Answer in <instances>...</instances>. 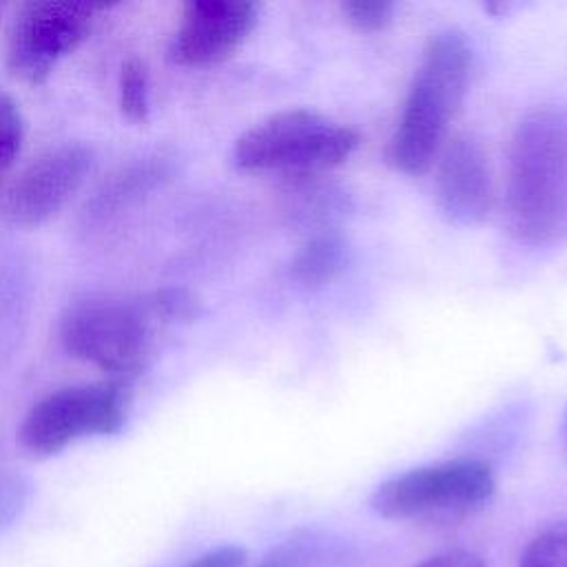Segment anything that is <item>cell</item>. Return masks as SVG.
<instances>
[{
  "mask_svg": "<svg viewBox=\"0 0 567 567\" xmlns=\"http://www.w3.org/2000/svg\"><path fill=\"white\" fill-rule=\"evenodd\" d=\"M0 20H2V4H0Z\"/></svg>",
  "mask_w": 567,
  "mask_h": 567,
  "instance_id": "44dd1931",
  "label": "cell"
},
{
  "mask_svg": "<svg viewBox=\"0 0 567 567\" xmlns=\"http://www.w3.org/2000/svg\"><path fill=\"white\" fill-rule=\"evenodd\" d=\"M414 567H485L483 560L465 549H447L421 560Z\"/></svg>",
  "mask_w": 567,
  "mask_h": 567,
  "instance_id": "d6986e66",
  "label": "cell"
},
{
  "mask_svg": "<svg viewBox=\"0 0 567 567\" xmlns=\"http://www.w3.org/2000/svg\"><path fill=\"white\" fill-rule=\"evenodd\" d=\"M24 503V483L16 474L0 472V527L7 525Z\"/></svg>",
  "mask_w": 567,
  "mask_h": 567,
  "instance_id": "ac0fdd59",
  "label": "cell"
},
{
  "mask_svg": "<svg viewBox=\"0 0 567 567\" xmlns=\"http://www.w3.org/2000/svg\"><path fill=\"white\" fill-rule=\"evenodd\" d=\"M24 144V117L16 100L0 91V188L13 175V166Z\"/></svg>",
  "mask_w": 567,
  "mask_h": 567,
  "instance_id": "4fadbf2b",
  "label": "cell"
},
{
  "mask_svg": "<svg viewBox=\"0 0 567 567\" xmlns=\"http://www.w3.org/2000/svg\"><path fill=\"white\" fill-rule=\"evenodd\" d=\"M518 567H567V520L536 534L520 554Z\"/></svg>",
  "mask_w": 567,
  "mask_h": 567,
  "instance_id": "5bb4252c",
  "label": "cell"
},
{
  "mask_svg": "<svg viewBox=\"0 0 567 567\" xmlns=\"http://www.w3.org/2000/svg\"><path fill=\"white\" fill-rule=\"evenodd\" d=\"M248 560V551L239 545H219L213 549L202 551L199 556L190 558L182 567H244Z\"/></svg>",
  "mask_w": 567,
  "mask_h": 567,
  "instance_id": "e0dca14e",
  "label": "cell"
},
{
  "mask_svg": "<svg viewBox=\"0 0 567 567\" xmlns=\"http://www.w3.org/2000/svg\"><path fill=\"white\" fill-rule=\"evenodd\" d=\"M472 49L458 29H443L427 40L403 109L388 144V164L405 175L427 171L441 148L470 84Z\"/></svg>",
  "mask_w": 567,
  "mask_h": 567,
  "instance_id": "7a4b0ae2",
  "label": "cell"
},
{
  "mask_svg": "<svg viewBox=\"0 0 567 567\" xmlns=\"http://www.w3.org/2000/svg\"><path fill=\"white\" fill-rule=\"evenodd\" d=\"M343 16L359 31H381L394 18V4L383 0H352L341 4Z\"/></svg>",
  "mask_w": 567,
  "mask_h": 567,
  "instance_id": "2e32d148",
  "label": "cell"
},
{
  "mask_svg": "<svg viewBox=\"0 0 567 567\" xmlns=\"http://www.w3.org/2000/svg\"><path fill=\"white\" fill-rule=\"evenodd\" d=\"M106 2H20L4 31V64L27 84H42L55 64L93 31Z\"/></svg>",
  "mask_w": 567,
  "mask_h": 567,
  "instance_id": "52a82bcc",
  "label": "cell"
},
{
  "mask_svg": "<svg viewBox=\"0 0 567 567\" xmlns=\"http://www.w3.org/2000/svg\"><path fill=\"white\" fill-rule=\"evenodd\" d=\"M155 319L190 321L199 315V301L186 288H162L146 299Z\"/></svg>",
  "mask_w": 567,
  "mask_h": 567,
  "instance_id": "9a60e30c",
  "label": "cell"
},
{
  "mask_svg": "<svg viewBox=\"0 0 567 567\" xmlns=\"http://www.w3.org/2000/svg\"><path fill=\"white\" fill-rule=\"evenodd\" d=\"M93 164V151L80 142L42 151L0 188V219L20 228L47 224L82 188Z\"/></svg>",
  "mask_w": 567,
  "mask_h": 567,
  "instance_id": "ba28073f",
  "label": "cell"
},
{
  "mask_svg": "<svg viewBox=\"0 0 567 567\" xmlns=\"http://www.w3.org/2000/svg\"><path fill=\"white\" fill-rule=\"evenodd\" d=\"M505 226L529 248L567 241L565 106H534L516 124L507 153Z\"/></svg>",
  "mask_w": 567,
  "mask_h": 567,
  "instance_id": "6da1fadb",
  "label": "cell"
},
{
  "mask_svg": "<svg viewBox=\"0 0 567 567\" xmlns=\"http://www.w3.org/2000/svg\"><path fill=\"white\" fill-rule=\"evenodd\" d=\"M436 202L456 226H474L489 215L492 177L483 146L467 137H454L436 166Z\"/></svg>",
  "mask_w": 567,
  "mask_h": 567,
  "instance_id": "30bf717a",
  "label": "cell"
},
{
  "mask_svg": "<svg viewBox=\"0 0 567 567\" xmlns=\"http://www.w3.org/2000/svg\"><path fill=\"white\" fill-rule=\"evenodd\" d=\"M153 312L148 303L117 297H86L71 303L58 323L62 348L113 381L137 377L153 348Z\"/></svg>",
  "mask_w": 567,
  "mask_h": 567,
  "instance_id": "5b68a950",
  "label": "cell"
},
{
  "mask_svg": "<svg viewBox=\"0 0 567 567\" xmlns=\"http://www.w3.org/2000/svg\"><path fill=\"white\" fill-rule=\"evenodd\" d=\"M496 474L483 458H450L401 472L370 496L372 509L388 520L452 523L487 505Z\"/></svg>",
  "mask_w": 567,
  "mask_h": 567,
  "instance_id": "277c9868",
  "label": "cell"
},
{
  "mask_svg": "<svg viewBox=\"0 0 567 567\" xmlns=\"http://www.w3.org/2000/svg\"><path fill=\"white\" fill-rule=\"evenodd\" d=\"M126 412L128 392L122 381L64 385L27 410L18 425V443L35 458L55 456L82 439L117 434Z\"/></svg>",
  "mask_w": 567,
  "mask_h": 567,
  "instance_id": "8992f818",
  "label": "cell"
},
{
  "mask_svg": "<svg viewBox=\"0 0 567 567\" xmlns=\"http://www.w3.org/2000/svg\"><path fill=\"white\" fill-rule=\"evenodd\" d=\"M343 264V246L330 235L310 239L292 261V275L303 286H321L330 281Z\"/></svg>",
  "mask_w": 567,
  "mask_h": 567,
  "instance_id": "8fae6325",
  "label": "cell"
},
{
  "mask_svg": "<svg viewBox=\"0 0 567 567\" xmlns=\"http://www.w3.org/2000/svg\"><path fill=\"white\" fill-rule=\"evenodd\" d=\"M117 100L122 113L137 124H144L151 115V82L146 64L140 58H128L120 66Z\"/></svg>",
  "mask_w": 567,
  "mask_h": 567,
  "instance_id": "7c38bea8",
  "label": "cell"
},
{
  "mask_svg": "<svg viewBox=\"0 0 567 567\" xmlns=\"http://www.w3.org/2000/svg\"><path fill=\"white\" fill-rule=\"evenodd\" d=\"M257 22V7L244 0H190L182 4L171 60L182 66H208L226 60Z\"/></svg>",
  "mask_w": 567,
  "mask_h": 567,
  "instance_id": "9c48e42d",
  "label": "cell"
},
{
  "mask_svg": "<svg viewBox=\"0 0 567 567\" xmlns=\"http://www.w3.org/2000/svg\"><path fill=\"white\" fill-rule=\"evenodd\" d=\"M359 135L321 113L288 109L246 128L233 144V164L248 173L308 175L343 164Z\"/></svg>",
  "mask_w": 567,
  "mask_h": 567,
  "instance_id": "3957f363",
  "label": "cell"
},
{
  "mask_svg": "<svg viewBox=\"0 0 567 567\" xmlns=\"http://www.w3.org/2000/svg\"><path fill=\"white\" fill-rule=\"evenodd\" d=\"M563 425H565V441H567V414H565V423Z\"/></svg>",
  "mask_w": 567,
  "mask_h": 567,
  "instance_id": "ffe728a7",
  "label": "cell"
}]
</instances>
